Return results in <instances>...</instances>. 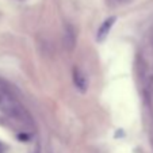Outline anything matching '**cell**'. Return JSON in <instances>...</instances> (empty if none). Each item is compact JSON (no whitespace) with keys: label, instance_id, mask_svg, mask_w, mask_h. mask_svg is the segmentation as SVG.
Wrapping results in <instances>:
<instances>
[{"label":"cell","instance_id":"obj_1","mask_svg":"<svg viewBox=\"0 0 153 153\" xmlns=\"http://www.w3.org/2000/svg\"><path fill=\"white\" fill-rule=\"evenodd\" d=\"M73 83L80 92H85L88 90V77H87L85 72L81 71L80 68L73 69Z\"/></svg>","mask_w":153,"mask_h":153},{"label":"cell","instance_id":"obj_2","mask_svg":"<svg viewBox=\"0 0 153 153\" xmlns=\"http://www.w3.org/2000/svg\"><path fill=\"white\" fill-rule=\"evenodd\" d=\"M115 19H117L115 16L110 18V19H106V20L103 22V25L99 27L98 34H96V39H98L99 42H103V41L107 38V35L110 34L111 27H113L114 23H115Z\"/></svg>","mask_w":153,"mask_h":153},{"label":"cell","instance_id":"obj_3","mask_svg":"<svg viewBox=\"0 0 153 153\" xmlns=\"http://www.w3.org/2000/svg\"><path fill=\"white\" fill-rule=\"evenodd\" d=\"M75 42H76V37L75 33H73V29L68 27L67 31H65V46H68V49H72L75 46Z\"/></svg>","mask_w":153,"mask_h":153},{"label":"cell","instance_id":"obj_4","mask_svg":"<svg viewBox=\"0 0 153 153\" xmlns=\"http://www.w3.org/2000/svg\"><path fill=\"white\" fill-rule=\"evenodd\" d=\"M8 100H10V96L0 91V108H1V110L4 108V106L7 104V102H8Z\"/></svg>","mask_w":153,"mask_h":153},{"label":"cell","instance_id":"obj_5","mask_svg":"<svg viewBox=\"0 0 153 153\" xmlns=\"http://www.w3.org/2000/svg\"><path fill=\"white\" fill-rule=\"evenodd\" d=\"M0 153H1V145H0Z\"/></svg>","mask_w":153,"mask_h":153}]
</instances>
